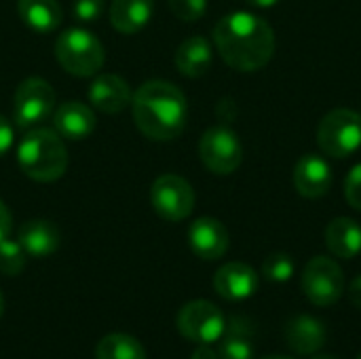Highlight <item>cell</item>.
<instances>
[{
  "mask_svg": "<svg viewBox=\"0 0 361 359\" xmlns=\"http://www.w3.org/2000/svg\"><path fill=\"white\" fill-rule=\"evenodd\" d=\"M214 44L222 59L239 72L264 68L275 53V32L258 15L237 11L224 15L214 28Z\"/></svg>",
  "mask_w": 361,
  "mask_h": 359,
  "instance_id": "1",
  "label": "cell"
},
{
  "mask_svg": "<svg viewBox=\"0 0 361 359\" xmlns=\"http://www.w3.org/2000/svg\"><path fill=\"white\" fill-rule=\"evenodd\" d=\"M131 108L137 129L154 142H169L186 127V95L173 83L146 80L131 97Z\"/></svg>",
  "mask_w": 361,
  "mask_h": 359,
  "instance_id": "2",
  "label": "cell"
},
{
  "mask_svg": "<svg viewBox=\"0 0 361 359\" xmlns=\"http://www.w3.org/2000/svg\"><path fill=\"white\" fill-rule=\"evenodd\" d=\"M19 169L36 182H55L68 167L63 138L53 129H32L17 146Z\"/></svg>",
  "mask_w": 361,
  "mask_h": 359,
  "instance_id": "3",
  "label": "cell"
},
{
  "mask_svg": "<svg viewBox=\"0 0 361 359\" xmlns=\"http://www.w3.org/2000/svg\"><path fill=\"white\" fill-rule=\"evenodd\" d=\"M55 57L59 66L74 76H93L104 66V47L95 34L82 28L66 30L55 42Z\"/></svg>",
  "mask_w": 361,
  "mask_h": 359,
  "instance_id": "4",
  "label": "cell"
},
{
  "mask_svg": "<svg viewBox=\"0 0 361 359\" xmlns=\"http://www.w3.org/2000/svg\"><path fill=\"white\" fill-rule=\"evenodd\" d=\"M317 144L332 159H347L361 146V114L351 108L328 112L317 127Z\"/></svg>",
  "mask_w": 361,
  "mask_h": 359,
  "instance_id": "5",
  "label": "cell"
},
{
  "mask_svg": "<svg viewBox=\"0 0 361 359\" xmlns=\"http://www.w3.org/2000/svg\"><path fill=\"white\" fill-rule=\"evenodd\" d=\"M302 292L315 307H332L345 294V273L336 260L317 256L302 271Z\"/></svg>",
  "mask_w": 361,
  "mask_h": 359,
  "instance_id": "6",
  "label": "cell"
},
{
  "mask_svg": "<svg viewBox=\"0 0 361 359\" xmlns=\"http://www.w3.org/2000/svg\"><path fill=\"white\" fill-rule=\"evenodd\" d=\"M199 157L203 165L216 174V176H228L237 171V167L243 161V146L239 135L226 127V125H216L209 127L199 142Z\"/></svg>",
  "mask_w": 361,
  "mask_h": 359,
  "instance_id": "7",
  "label": "cell"
},
{
  "mask_svg": "<svg viewBox=\"0 0 361 359\" xmlns=\"http://www.w3.org/2000/svg\"><path fill=\"white\" fill-rule=\"evenodd\" d=\"M176 324L184 339L199 345L218 343L226 330L224 313L209 300H192L184 305L178 313Z\"/></svg>",
  "mask_w": 361,
  "mask_h": 359,
  "instance_id": "8",
  "label": "cell"
},
{
  "mask_svg": "<svg viewBox=\"0 0 361 359\" xmlns=\"http://www.w3.org/2000/svg\"><path fill=\"white\" fill-rule=\"evenodd\" d=\"M53 108H55V91L44 78L32 76L17 87L13 118L19 129H27L44 123L53 114Z\"/></svg>",
  "mask_w": 361,
  "mask_h": 359,
  "instance_id": "9",
  "label": "cell"
},
{
  "mask_svg": "<svg viewBox=\"0 0 361 359\" xmlns=\"http://www.w3.org/2000/svg\"><path fill=\"white\" fill-rule=\"evenodd\" d=\"M150 201L154 212L167 222H180L195 209L192 186L176 174H163L152 182Z\"/></svg>",
  "mask_w": 361,
  "mask_h": 359,
  "instance_id": "10",
  "label": "cell"
},
{
  "mask_svg": "<svg viewBox=\"0 0 361 359\" xmlns=\"http://www.w3.org/2000/svg\"><path fill=\"white\" fill-rule=\"evenodd\" d=\"M294 188L305 199H322L332 188V167L319 154H302L294 165Z\"/></svg>",
  "mask_w": 361,
  "mask_h": 359,
  "instance_id": "11",
  "label": "cell"
},
{
  "mask_svg": "<svg viewBox=\"0 0 361 359\" xmlns=\"http://www.w3.org/2000/svg\"><path fill=\"white\" fill-rule=\"evenodd\" d=\"M258 273L245 262H228L214 275V290L231 303H243L258 292Z\"/></svg>",
  "mask_w": 361,
  "mask_h": 359,
  "instance_id": "12",
  "label": "cell"
},
{
  "mask_svg": "<svg viewBox=\"0 0 361 359\" xmlns=\"http://www.w3.org/2000/svg\"><path fill=\"white\" fill-rule=\"evenodd\" d=\"M190 250L203 260H218L226 254L231 237L226 226L216 218H199L188 229Z\"/></svg>",
  "mask_w": 361,
  "mask_h": 359,
  "instance_id": "13",
  "label": "cell"
},
{
  "mask_svg": "<svg viewBox=\"0 0 361 359\" xmlns=\"http://www.w3.org/2000/svg\"><path fill=\"white\" fill-rule=\"evenodd\" d=\"M328 341L326 326L313 315H296L286 326V343L298 355H315Z\"/></svg>",
  "mask_w": 361,
  "mask_h": 359,
  "instance_id": "14",
  "label": "cell"
},
{
  "mask_svg": "<svg viewBox=\"0 0 361 359\" xmlns=\"http://www.w3.org/2000/svg\"><path fill=\"white\" fill-rule=\"evenodd\" d=\"M55 131L66 140H85L93 133L97 118L95 112L82 102H66L53 114Z\"/></svg>",
  "mask_w": 361,
  "mask_h": 359,
  "instance_id": "15",
  "label": "cell"
},
{
  "mask_svg": "<svg viewBox=\"0 0 361 359\" xmlns=\"http://www.w3.org/2000/svg\"><path fill=\"white\" fill-rule=\"evenodd\" d=\"M89 102L106 114H116L131 102L129 83L118 74H102L89 87Z\"/></svg>",
  "mask_w": 361,
  "mask_h": 359,
  "instance_id": "16",
  "label": "cell"
},
{
  "mask_svg": "<svg viewBox=\"0 0 361 359\" xmlns=\"http://www.w3.org/2000/svg\"><path fill=\"white\" fill-rule=\"evenodd\" d=\"M17 241L21 243L27 256L47 258L59 248V231L49 220H27L19 226Z\"/></svg>",
  "mask_w": 361,
  "mask_h": 359,
  "instance_id": "17",
  "label": "cell"
},
{
  "mask_svg": "<svg viewBox=\"0 0 361 359\" xmlns=\"http://www.w3.org/2000/svg\"><path fill=\"white\" fill-rule=\"evenodd\" d=\"M212 61H214L212 44L203 36L186 38L176 51V68L180 70V74H184L188 78L205 76L212 68Z\"/></svg>",
  "mask_w": 361,
  "mask_h": 359,
  "instance_id": "18",
  "label": "cell"
},
{
  "mask_svg": "<svg viewBox=\"0 0 361 359\" xmlns=\"http://www.w3.org/2000/svg\"><path fill=\"white\" fill-rule=\"evenodd\" d=\"M326 245L336 258H355L361 252V226L347 216L334 218L326 226Z\"/></svg>",
  "mask_w": 361,
  "mask_h": 359,
  "instance_id": "19",
  "label": "cell"
},
{
  "mask_svg": "<svg viewBox=\"0 0 361 359\" xmlns=\"http://www.w3.org/2000/svg\"><path fill=\"white\" fill-rule=\"evenodd\" d=\"M154 0H112L110 23L123 34L140 32L152 17Z\"/></svg>",
  "mask_w": 361,
  "mask_h": 359,
  "instance_id": "20",
  "label": "cell"
},
{
  "mask_svg": "<svg viewBox=\"0 0 361 359\" xmlns=\"http://www.w3.org/2000/svg\"><path fill=\"white\" fill-rule=\"evenodd\" d=\"M17 13L27 28L49 34L59 28L63 11L57 0H17Z\"/></svg>",
  "mask_w": 361,
  "mask_h": 359,
  "instance_id": "21",
  "label": "cell"
},
{
  "mask_svg": "<svg viewBox=\"0 0 361 359\" xmlns=\"http://www.w3.org/2000/svg\"><path fill=\"white\" fill-rule=\"evenodd\" d=\"M254 332L245 320H231L220 339V359H254Z\"/></svg>",
  "mask_w": 361,
  "mask_h": 359,
  "instance_id": "22",
  "label": "cell"
},
{
  "mask_svg": "<svg viewBox=\"0 0 361 359\" xmlns=\"http://www.w3.org/2000/svg\"><path fill=\"white\" fill-rule=\"evenodd\" d=\"M95 359H146V349L135 336L112 332L97 343Z\"/></svg>",
  "mask_w": 361,
  "mask_h": 359,
  "instance_id": "23",
  "label": "cell"
},
{
  "mask_svg": "<svg viewBox=\"0 0 361 359\" xmlns=\"http://www.w3.org/2000/svg\"><path fill=\"white\" fill-rule=\"evenodd\" d=\"M296 262L286 252L269 254L262 262V277L271 284H288L294 277Z\"/></svg>",
  "mask_w": 361,
  "mask_h": 359,
  "instance_id": "24",
  "label": "cell"
},
{
  "mask_svg": "<svg viewBox=\"0 0 361 359\" xmlns=\"http://www.w3.org/2000/svg\"><path fill=\"white\" fill-rule=\"evenodd\" d=\"M25 250L21 248L19 241L13 239H2L0 241V273L15 277L25 269Z\"/></svg>",
  "mask_w": 361,
  "mask_h": 359,
  "instance_id": "25",
  "label": "cell"
},
{
  "mask_svg": "<svg viewBox=\"0 0 361 359\" xmlns=\"http://www.w3.org/2000/svg\"><path fill=\"white\" fill-rule=\"evenodd\" d=\"M171 13L182 21H197L207 11V0H169Z\"/></svg>",
  "mask_w": 361,
  "mask_h": 359,
  "instance_id": "26",
  "label": "cell"
},
{
  "mask_svg": "<svg viewBox=\"0 0 361 359\" xmlns=\"http://www.w3.org/2000/svg\"><path fill=\"white\" fill-rule=\"evenodd\" d=\"M345 199L353 209L361 212V163L349 171L345 180Z\"/></svg>",
  "mask_w": 361,
  "mask_h": 359,
  "instance_id": "27",
  "label": "cell"
},
{
  "mask_svg": "<svg viewBox=\"0 0 361 359\" xmlns=\"http://www.w3.org/2000/svg\"><path fill=\"white\" fill-rule=\"evenodd\" d=\"M74 17L78 21H85V23H91L95 21L102 11H104V0H76L74 2Z\"/></svg>",
  "mask_w": 361,
  "mask_h": 359,
  "instance_id": "28",
  "label": "cell"
},
{
  "mask_svg": "<svg viewBox=\"0 0 361 359\" xmlns=\"http://www.w3.org/2000/svg\"><path fill=\"white\" fill-rule=\"evenodd\" d=\"M13 146V125L0 116V157L8 152V148Z\"/></svg>",
  "mask_w": 361,
  "mask_h": 359,
  "instance_id": "29",
  "label": "cell"
},
{
  "mask_svg": "<svg viewBox=\"0 0 361 359\" xmlns=\"http://www.w3.org/2000/svg\"><path fill=\"white\" fill-rule=\"evenodd\" d=\"M11 226H13V220H11V212L6 209V205L0 201V241L6 239L11 235Z\"/></svg>",
  "mask_w": 361,
  "mask_h": 359,
  "instance_id": "30",
  "label": "cell"
},
{
  "mask_svg": "<svg viewBox=\"0 0 361 359\" xmlns=\"http://www.w3.org/2000/svg\"><path fill=\"white\" fill-rule=\"evenodd\" d=\"M349 300L361 309V275H357L353 281H351V286H349Z\"/></svg>",
  "mask_w": 361,
  "mask_h": 359,
  "instance_id": "31",
  "label": "cell"
},
{
  "mask_svg": "<svg viewBox=\"0 0 361 359\" xmlns=\"http://www.w3.org/2000/svg\"><path fill=\"white\" fill-rule=\"evenodd\" d=\"M190 359H220V355L209 345H199V349H195V353L190 355Z\"/></svg>",
  "mask_w": 361,
  "mask_h": 359,
  "instance_id": "32",
  "label": "cell"
},
{
  "mask_svg": "<svg viewBox=\"0 0 361 359\" xmlns=\"http://www.w3.org/2000/svg\"><path fill=\"white\" fill-rule=\"evenodd\" d=\"M250 6H256V8H271L275 4H279L281 0H245Z\"/></svg>",
  "mask_w": 361,
  "mask_h": 359,
  "instance_id": "33",
  "label": "cell"
},
{
  "mask_svg": "<svg viewBox=\"0 0 361 359\" xmlns=\"http://www.w3.org/2000/svg\"><path fill=\"white\" fill-rule=\"evenodd\" d=\"M311 359H336L334 355H319V353H315V355H311Z\"/></svg>",
  "mask_w": 361,
  "mask_h": 359,
  "instance_id": "34",
  "label": "cell"
},
{
  "mask_svg": "<svg viewBox=\"0 0 361 359\" xmlns=\"http://www.w3.org/2000/svg\"><path fill=\"white\" fill-rule=\"evenodd\" d=\"M2 311H4V298H2V292H0V317H2Z\"/></svg>",
  "mask_w": 361,
  "mask_h": 359,
  "instance_id": "35",
  "label": "cell"
},
{
  "mask_svg": "<svg viewBox=\"0 0 361 359\" xmlns=\"http://www.w3.org/2000/svg\"><path fill=\"white\" fill-rule=\"evenodd\" d=\"M264 359H294V358H286V355H271V358H264Z\"/></svg>",
  "mask_w": 361,
  "mask_h": 359,
  "instance_id": "36",
  "label": "cell"
},
{
  "mask_svg": "<svg viewBox=\"0 0 361 359\" xmlns=\"http://www.w3.org/2000/svg\"><path fill=\"white\" fill-rule=\"evenodd\" d=\"M357 359H361V353H360V358H357Z\"/></svg>",
  "mask_w": 361,
  "mask_h": 359,
  "instance_id": "37",
  "label": "cell"
}]
</instances>
